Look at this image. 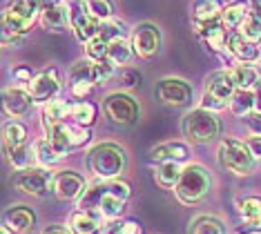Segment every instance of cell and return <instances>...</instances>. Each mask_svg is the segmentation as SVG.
<instances>
[{
    "label": "cell",
    "instance_id": "f6af8a7d",
    "mask_svg": "<svg viewBox=\"0 0 261 234\" xmlns=\"http://www.w3.org/2000/svg\"><path fill=\"white\" fill-rule=\"evenodd\" d=\"M92 87H94V83H79V85L69 87V92H72L74 98H85V96L92 92Z\"/></svg>",
    "mask_w": 261,
    "mask_h": 234
},
{
    "label": "cell",
    "instance_id": "7402d4cb",
    "mask_svg": "<svg viewBox=\"0 0 261 234\" xmlns=\"http://www.w3.org/2000/svg\"><path fill=\"white\" fill-rule=\"evenodd\" d=\"M5 223H7L14 232H25L29 227H34V223H36V214H34L27 205H14L11 210H7V214H5Z\"/></svg>",
    "mask_w": 261,
    "mask_h": 234
},
{
    "label": "cell",
    "instance_id": "cb8c5ba5",
    "mask_svg": "<svg viewBox=\"0 0 261 234\" xmlns=\"http://www.w3.org/2000/svg\"><path fill=\"white\" fill-rule=\"evenodd\" d=\"M105 190H108V181L87 185L85 192H83L81 199H79V210H83V212H90V214H94V217H98V205H100V199H103Z\"/></svg>",
    "mask_w": 261,
    "mask_h": 234
},
{
    "label": "cell",
    "instance_id": "9c48e42d",
    "mask_svg": "<svg viewBox=\"0 0 261 234\" xmlns=\"http://www.w3.org/2000/svg\"><path fill=\"white\" fill-rule=\"evenodd\" d=\"M54 176L49 170L45 167H29V170H22L16 174L14 178V185L18 188L22 194H29V196H47V192L54 188Z\"/></svg>",
    "mask_w": 261,
    "mask_h": 234
},
{
    "label": "cell",
    "instance_id": "7c38bea8",
    "mask_svg": "<svg viewBox=\"0 0 261 234\" xmlns=\"http://www.w3.org/2000/svg\"><path fill=\"white\" fill-rule=\"evenodd\" d=\"M58 89H61V78H58V71L54 67L36 74L34 81L27 85V92L32 94L34 103H49V100H54Z\"/></svg>",
    "mask_w": 261,
    "mask_h": 234
},
{
    "label": "cell",
    "instance_id": "7a4b0ae2",
    "mask_svg": "<svg viewBox=\"0 0 261 234\" xmlns=\"http://www.w3.org/2000/svg\"><path fill=\"white\" fill-rule=\"evenodd\" d=\"M210 172L199 163H190L183 167L181 178L174 188V194L183 205H197L199 201L205 199V194L210 192Z\"/></svg>",
    "mask_w": 261,
    "mask_h": 234
},
{
    "label": "cell",
    "instance_id": "74e56055",
    "mask_svg": "<svg viewBox=\"0 0 261 234\" xmlns=\"http://www.w3.org/2000/svg\"><path fill=\"white\" fill-rule=\"evenodd\" d=\"M239 34L243 36L246 40H250V43H261V20H257L254 16L248 14L246 20L239 25Z\"/></svg>",
    "mask_w": 261,
    "mask_h": 234
},
{
    "label": "cell",
    "instance_id": "60d3db41",
    "mask_svg": "<svg viewBox=\"0 0 261 234\" xmlns=\"http://www.w3.org/2000/svg\"><path fill=\"white\" fill-rule=\"evenodd\" d=\"M87 9H90V14L100 22L110 20V18L114 16V7H112L110 0H87Z\"/></svg>",
    "mask_w": 261,
    "mask_h": 234
},
{
    "label": "cell",
    "instance_id": "44dd1931",
    "mask_svg": "<svg viewBox=\"0 0 261 234\" xmlns=\"http://www.w3.org/2000/svg\"><path fill=\"white\" fill-rule=\"evenodd\" d=\"M230 76H232L237 89H254L257 83L261 81V74L259 69L250 63H239V65H232L230 67Z\"/></svg>",
    "mask_w": 261,
    "mask_h": 234
},
{
    "label": "cell",
    "instance_id": "f907efd6",
    "mask_svg": "<svg viewBox=\"0 0 261 234\" xmlns=\"http://www.w3.org/2000/svg\"><path fill=\"white\" fill-rule=\"evenodd\" d=\"M252 92H254V112H261V81L257 83V87Z\"/></svg>",
    "mask_w": 261,
    "mask_h": 234
},
{
    "label": "cell",
    "instance_id": "c3c4849f",
    "mask_svg": "<svg viewBox=\"0 0 261 234\" xmlns=\"http://www.w3.org/2000/svg\"><path fill=\"white\" fill-rule=\"evenodd\" d=\"M43 234H74V232L67 230V227H63V225H49L43 230Z\"/></svg>",
    "mask_w": 261,
    "mask_h": 234
},
{
    "label": "cell",
    "instance_id": "681fc988",
    "mask_svg": "<svg viewBox=\"0 0 261 234\" xmlns=\"http://www.w3.org/2000/svg\"><path fill=\"white\" fill-rule=\"evenodd\" d=\"M248 3H250V16L261 20V0H248Z\"/></svg>",
    "mask_w": 261,
    "mask_h": 234
},
{
    "label": "cell",
    "instance_id": "603a6c76",
    "mask_svg": "<svg viewBox=\"0 0 261 234\" xmlns=\"http://www.w3.org/2000/svg\"><path fill=\"white\" fill-rule=\"evenodd\" d=\"M181 172H183V167L179 165V161H165V163H159L156 172H154V181H156L159 188L172 190L179 183Z\"/></svg>",
    "mask_w": 261,
    "mask_h": 234
},
{
    "label": "cell",
    "instance_id": "4316f807",
    "mask_svg": "<svg viewBox=\"0 0 261 234\" xmlns=\"http://www.w3.org/2000/svg\"><path fill=\"white\" fill-rule=\"evenodd\" d=\"M7 147V161L9 165L14 167L16 172H22V170H29V167L34 165V161H36V154H34L32 147L27 145H16V147Z\"/></svg>",
    "mask_w": 261,
    "mask_h": 234
},
{
    "label": "cell",
    "instance_id": "2e32d148",
    "mask_svg": "<svg viewBox=\"0 0 261 234\" xmlns=\"http://www.w3.org/2000/svg\"><path fill=\"white\" fill-rule=\"evenodd\" d=\"M67 25H69V14L65 3L49 5V7H43V11H40V27L47 34H63Z\"/></svg>",
    "mask_w": 261,
    "mask_h": 234
},
{
    "label": "cell",
    "instance_id": "8992f818",
    "mask_svg": "<svg viewBox=\"0 0 261 234\" xmlns=\"http://www.w3.org/2000/svg\"><path fill=\"white\" fill-rule=\"evenodd\" d=\"M65 7L69 14V27L81 45H87L92 38H96L100 32V20L90 14L87 0H65Z\"/></svg>",
    "mask_w": 261,
    "mask_h": 234
},
{
    "label": "cell",
    "instance_id": "ba28073f",
    "mask_svg": "<svg viewBox=\"0 0 261 234\" xmlns=\"http://www.w3.org/2000/svg\"><path fill=\"white\" fill-rule=\"evenodd\" d=\"M129 196H132V188H129V183L125 181H108V190H105L103 199H100V205H98V217L100 219H110L114 221L123 214V210H125V203L129 201Z\"/></svg>",
    "mask_w": 261,
    "mask_h": 234
},
{
    "label": "cell",
    "instance_id": "ab89813d",
    "mask_svg": "<svg viewBox=\"0 0 261 234\" xmlns=\"http://www.w3.org/2000/svg\"><path fill=\"white\" fill-rule=\"evenodd\" d=\"M116 74V65L110 61V58H103V61L94 63V83L96 85H105L108 81H112Z\"/></svg>",
    "mask_w": 261,
    "mask_h": 234
},
{
    "label": "cell",
    "instance_id": "f546056e",
    "mask_svg": "<svg viewBox=\"0 0 261 234\" xmlns=\"http://www.w3.org/2000/svg\"><path fill=\"white\" fill-rule=\"evenodd\" d=\"M96 105L90 103V100H81V103H74L69 107V118H72V123L76 125H83V127H90L96 121Z\"/></svg>",
    "mask_w": 261,
    "mask_h": 234
},
{
    "label": "cell",
    "instance_id": "484cf974",
    "mask_svg": "<svg viewBox=\"0 0 261 234\" xmlns=\"http://www.w3.org/2000/svg\"><path fill=\"white\" fill-rule=\"evenodd\" d=\"M248 14H250V3H246V0H234V3L223 7L221 18L228 29H239V25L246 20Z\"/></svg>",
    "mask_w": 261,
    "mask_h": 234
},
{
    "label": "cell",
    "instance_id": "7bdbcfd3",
    "mask_svg": "<svg viewBox=\"0 0 261 234\" xmlns=\"http://www.w3.org/2000/svg\"><path fill=\"white\" fill-rule=\"evenodd\" d=\"M141 227L134 221H125V223H110L103 230V234H139Z\"/></svg>",
    "mask_w": 261,
    "mask_h": 234
},
{
    "label": "cell",
    "instance_id": "f35d334b",
    "mask_svg": "<svg viewBox=\"0 0 261 234\" xmlns=\"http://www.w3.org/2000/svg\"><path fill=\"white\" fill-rule=\"evenodd\" d=\"M108 47H110L108 40L96 36V38H92L90 43L85 45V58H90L92 63L103 61V58H108Z\"/></svg>",
    "mask_w": 261,
    "mask_h": 234
},
{
    "label": "cell",
    "instance_id": "277c9868",
    "mask_svg": "<svg viewBox=\"0 0 261 234\" xmlns=\"http://www.w3.org/2000/svg\"><path fill=\"white\" fill-rule=\"evenodd\" d=\"M219 132H221V123L215 112L203 110V107L188 112L183 118V134L192 143H210L219 136Z\"/></svg>",
    "mask_w": 261,
    "mask_h": 234
},
{
    "label": "cell",
    "instance_id": "4fadbf2b",
    "mask_svg": "<svg viewBox=\"0 0 261 234\" xmlns=\"http://www.w3.org/2000/svg\"><path fill=\"white\" fill-rule=\"evenodd\" d=\"M85 188H87V183L81 174L63 170L54 176V188H51V192H54V196L61 201H74V199H81Z\"/></svg>",
    "mask_w": 261,
    "mask_h": 234
},
{
    "label": "cell",
    "instance_id": "ac0fdd59",
    "mask_svg": "<svg viewBox=\"0 0 261 234\" xmlns=\"http://www.w3.org/2000/svg\"><path fill=\"white\" fill-rule=\"evenodd\" d=\"M190 156V147L181 141H172V143H163L159 147L150 149V159L154 163H165V161H186Z\"/></svg>",
    "mask_w": 261,
    "mask_h": 234
},
{
    "label": "cell",
    "instance_id": "6da1fadb",
    "mask_svg": "<svg viewBox=\"0 0 261 234\" xmlns=\"http://www.w3.org/2000/svg\"><path fill=\"white\" fill-rule=\"evenodd\" d=\"M90 170L103 181H114V178L125 170L127 165V154L125 149L116 143H100L90 152Z\"/></svg>",
    "mask_w": 261,
    "mask_h": 234
},
{
    "label": "cell",
    "instance_id": "7dc6e473",
    "mask_svg": "<svg viewBox=\"0 0 261 234\" xmlns=\"http://www.w3.org/2000/svg\"><path fill=\"white\" fill-rule=\"evenodd\" d=\"M11 74H14V78H16V81H20V83H27V85H29V83L34 81L32 71H29L27 67H16L14 71H11Z\"/></svg>",
    "mask_w": 261,
    "mask_h": 234
},
{
    "label": "cell",
    "instance_id": "f1b7e54d",
    "mask_svg": "<svg viewBox=\"0 0 261 234\" xmlns=\"http://www.w3.org/2000/svg\"><path fill=\"white\" fill-rule=\"evenodd\" d=\"M230 112L234 116H250L254 112V92L252 89H237L234 96L230 98Z\"/></svg>",
    "mask_w": 261,
    "mask_h": 234
},
{
    "label": "cell",
    "instance_id": "d6986e66",
    "mask_svg": "<svg viewBox=\"0 0 261 234\" xmlns=\"http://www.w3.org/2000/svg\"><path fill=\"white\" fill-rule=\"evenodd\" d=\"M228 51L232 54V58H237L239 63H254L261 56V54H259V45L246 40L241 34H232V36H230Z\"/></svg>",
    "mask_w": 261,
    "mask_h": 234
},
{
    "label": "cell",
    "instance_id": "9a60e30c",
    "mask_svg": "<svg viewBox=\"0 0 261 234\" xmlns=\"http://www.w3.org/2000/svg\"><path fill=\"white\" fill-rule=\"evenodd\" d=\"M234 92H237V85H234L232 76H230V71H217V74L205 78V94H210L212 98L221 100L225 105L230 103Z\"/></svg>",
    "mask_w": 261,
    "mask_h": 234
},
{
    "label": "cell",
    "instance_id": "4dcf8cb0",
    "mask_svg": "<svg viewBox=\"0 0 261 234\" xmlns=\"http://www.w3.org/2000/svg\"><path fill=\"white\" fill-rule=\"evenodd\" d=\"M67 81H69V87L79 85V83H94V63L90 58L76 61L67 71Z\"/></svg>",
    "mask_w": 261,
    "mask_h": 234
},
{
    "label": "cell",
    "instance_id": "5bb4252c",
    "mask_svg": "<svg viewBox=\"0 0 261 234\" xmlns=\"http://www.w3.org/2000/svg\"><path fill=\"white\" fill-rule=\"evenodd\" d=\"M3 105H5V112L14 118H22L32 112V105H34V98L27 89H20V87H9L5 89L3 94Z\"/></svg>",
    "mask_w": 261,
    "mask_h": 234
},
{
    "label": "cell",
    "instance_id": "e0dca14e",
    "mask_svg": "<svg viewBox=\"0 0 261 234\" xmlns=\"http://www.w3.org/2000/svg\"><path fill=\"white\" fill-rule=\"evenodd\" d=\"M239 212L243 219V227H239L241 234H250L261 230V199L257 196H248L239 201Z\"/></svg>",
    "mask_w": 261,
    "mask_h": 234
},
{
    "label": "cell",
    "instance_id": "e575fe53",
    "mask_svg": "<svg viewBox=\"0 0 261 234\" xmlns=\"http://www.w3.org/2000/svg\"><path fill=\"white\" fill-rule=\"evenodd\" d=\"M190 234H225L223 223L217 217H207L201 214L190 223Z\"/></svg>",
    "mask_w": 261,
    "mask_h": 234
},
{
    "label": "cell",
    "instance_id": "5b68a950",
    "mask_svg": "<svg viewBox=\"0 0 261 234\" xmlns=\"http://www.w3.org/2000/svg\"><path fill=\"white\" fill-rule=\"evenodd\" d=\"M219 163L228 172L246 176V174H252L257 161H254V156L250 154L246 143H241L237 139H223L219 143Z\"/></svg>",
    "mask_w": 261,
    "mask_h": 234
},
{
    "label": "cell",
    "instance_id": "816d5d0a",
    "mask_svg": "<svg viewBox=\"0 0 261 234\" xmlns=\"http://www.w3.org/2000/svg\"><path fill=\"white\" fill-rule=\"evenodd\" d=\"M40 3H43V7H49V5H61L65 0H40Z\"/></svg>",
    "mask_w": 261,
    "mask_h": 234
},
{
    "label": "cell",
    "instance_id": "52a82bcc",
    "mask_svg": "<svg viewBox=\"0 0 261 234\" xmlns=\"http://www.w3.org/2000/svg\"><path fill=\"white\" fill-rule=\"evenodd\" d=\"M103 110L112 123L123 125V127L134 125L136 118H139V103L125 92H112L103 100Z\"/></svg>",
    "mask_w": 261,
    "mask_h": 234
},
{
    "label": "cell",
    "instance_id": "83f0119b",
    "mask_svg": "<svg viewBox=\"0 0 261 234\" xmlns=\"http://www.w3.org/2000/svg\"><path fill=\"white\" fill-rule=\"evenodd\" d=\"M225 5L221 0H194L192 5V20L194 22H203V20H212L223 14Z\"/></svg>",
    "mask_w": 261,
    "mask_h": 234
},
{
    "label": "cell",
    "instance_id": "1f68e13d",
    "mask_svg": "<svg viewBox=\"0 0 261 234\" xmlns=\"http://www.w3.org/2000/svg\"><path fill=\"white\" fill-rule=\"evenodd\" d=\"M34 154H36L38 163L45 165V167L54 165V163H58V161L63 159V154L54 147V143H51L49 139H40V141L34 143Z\"/></svg>",
    "mask_w": 261,
    "mask_h": 234
},
{
    "label": "cell",
    "instance_id": "bcb514c9",
    "mask_svg": "<svg viewBox=\"0 0 261 234\" xmlns=\"http://www.w3.org/2000/svg\"><path fill=\"white\" fill-rule=\"evenodd\" d=\"M248 149H250V154L254 156V161H261V136H252V139L246 141Z\"/></svg>",
    "mask_w": 261,
    "mask_h": 234
},
{
    "label": "cell",
    "instance_id": "ffe728a7",
    "mask_svg": "<svg viewBox=\"0 0 261 234\" xmlns=\"http://www.w3.org/2000/svg\"><path fill=\"white\" fill-rule=\"evenodd\" d=\"M69 107L65 100H49L45 103V110H43V127L47 134H51V129L58 127L61 123H65V118L69 116Z\"/></svg>",
    "mask_w": 261,
    "mask_h": 234
},
{
    "label": "cell",
    "instance_id": "b9f144b4",
    "mask_svg": "<svg viewBox=\"0 0 261 234\" xmlns=\"http://www.w3.org/2000/svg\"><path fill=\"white\" fill-rule=\"evenodd\" d=\"M118 81H121V87L123 89H134L141 85V81H143V76H141L139 69H132V67H125L118 74Z\"/></svg>",
    "mask_w": 261,
    "mask_h": 234
},
{
    "label": "cell",
    "instance_id": "db71d44e",
    "mask_svg": "<svg viewBox=\"0 0 261 234\" xmlns=\"http://www.w3.org/2000/svg\"><path fill=\"white\" fill-rule=\"evenodd\" d=\"M259 54H261V43H259Z\"/></svg>",
    "mask_w": 261,
    "mask_h": 234
},
{
    "label": "cell",
    "instance_id": "8fae6325",
    "mask_svg": "<svg viewBox=\"0 0 261 234\" xmlns=\"http://www.w3.org/2000/svg\"><path fill=\"white\" fill-rule=\"evenodd\" d=\"M156 98L172 107H186L192 100V87L181 78H163L156 83Z\"/></svg>",
    "mask_w": 261,
    "mask_h": 234
},
{
    "label": "cell",
    "instance_id": "8d00e7d4",
    "mask_svg": "<svg viewBox=\"0 0 261 234\" xmlns=\"http://www.w3.org/2000/svg\"><path fill=\"white\" fill-rule=\"evenodd\" d=\"M25 141H27V127L22 123L5 125V145H9V147L25 145Z\"/></svg>",
    "mask_w": 261,
    "mask_h": 234
},
{
    "label": "cell",
    "instance_id": "d590c367",
    "mask_svg": "<svg viewBox=\"0 0 261 234\" xmlns=\"http://www.w3.org/2000/svg\"><path fill=\"white\" fill-rule=\"evenodd\" d=\"M65 132H67V139H69L72 149H79L83 145H87L90 139H92L90 129L83 127V125H76V123H65Z\"/></svg>",
    "mask_w": 261,
    "mask_h": 234
},
{
    "label": "cell",
    "instance_id": "3957f363",
    "mask_svg": "<svg viewBox=\"0 0 261 234\" xmlns=\"http://www.w3.org/2000/svg\"><path fill=\"white\" fill-rule=\"evenodd\" d=\"M40 11H43L40 0H9L3 14V29L16 36H25L34 27V22L40 20Z\"/></svg>",
    "mask_w": 261,
    "mask_h": 234
},
{
    "label": "cell",
    "instance_id": "ee69618b",
    "mask_svg": "<svg viewBox=\"0 0 261 234\" xmlns=\"http://www.w3.org/2000/svg\"><path fill=\"white\" fill-rule=\"evenodd\" d=\"M246 121H248V129L254 136H261V112H252L250 116H246Z\"/></svg>",
    "mask_w": 261,
    "mask_h": 234
},
{
    "label": "cell",
    "instance_id": "f5cc1de1",
    "mask_svg": "<svg viewBox=\"0 0 261 234\" xmlns=\"http://www.w3.org/2000/svg\"><path fill=\"white\" fill-rule=\"evenodd\" d=\"M0 234H14V230H11V227L5 223V225H3V230H0Z\"/></svg>",
    "mask_w": 261,
    "mask_h": 234
},
{
    "label": "cell",
    "instance_id": "d4e9b609",
    "mask_svg": "<svg viewBox=\"0 0 261 234\" xmlns=\"http://www.w3.org/2000/svg\"><path fill=\"white\" fill-rule=\"evenodd\" d=\"M69 230L74 234H98L100 232L98 217H94L90 212H83V210H76L72 219H69Z\"/></svg>",
    "mask_w": 261,
    "mask_h": 234
},
{
    "label": "cell",
    "instance_id": "836d02e7",
    "mask_svg": "<svg viewBox=\"0 0 261 234\" xmlns=\"http://www.w3.org/2000/svg\"><path fill=\"white\" fill-rule=\"evenodd\" d=\"M127 32H129V29H127V22L121 20V18H114V16H112L110 20H103V22H100L98 36H100V38H105L108 43H112V40L125 38Z\"/></svg>",
    "mask_w": 261,
    "mask_h": 234
},
{
    "label": "cell",
    "instance_id": "d6a6232c",
    "mask_svg": "<svg viewBox=\"0 0 261 234\" xmlns=\"http://www.w3.org/2000/svg\"><path fill=\"white\" fill-rule=\"evenodd\" d=\"M132 56H134V47H132V43H127L125 38L112 40L110 47H108V58L116 65V67L118 65H127L132 61Z\"/></svg>",
    "mask_w": 261,
    "mask_h": 234
},
{
    "label": "cell",
    "instance_id": "30bf717a",
    "mask_svg": "<svg viewBox=\"0 0 261 234\" xmlns=\"http://www.w3.org/2000/svg\"><path fill=\"white\" fill-rule=\"evenodd\" d=\"M132 47L139 58L150 61L161 49V29L152 22H141L132 29Z\"/></svg>",
    "mask_w": 261,
    "mask_h": 234
}]
</instances>
